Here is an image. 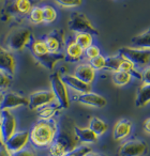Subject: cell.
Returning a JSON list of instances; mask_svg holds the SVG:
<instances>
[{"label":"cell","mask_w":150,"mask_h":156,"mask_svg":"<svg viewBox=\"0 0 150 156\" xmlns=\"http://www.w3.org/2000/svg\"><path fill=\"white\" fill-rule=\"evenodd\" d=\"M79 141L74 133V126L71 127L67 120L58 124V130L53 143L48 147L50 156H65L79 145Z\"/></svg>","instance_id":"6da1fadb"},{"label":"cell","mask_w":150,"mask_h":156,"mask_svg":"<svg viewBox=\"0 0 150 156\" xmlns=\"http://www.w3.org/2000/svg\"><path fill=\"white\" fill-rule=\"evenodd\" d=\"M58 130V123L53 120H39L29 130L30 140L29 142L37 149L49 147L53 143Z\"/></svg>","instance_id":"7a4b0ae2"},{"label":"cell","mask_w":150,"mask_h":156,"mask_svg":"<svg viewBox=\"0 0 150 156\" xmlns=\"http://www.w3.org/2000/svg\"><path fill=\"white\" fill-rule=\"evenodd\" d=\"M32 8V0H7L0 12V20L3 23H20Z\"/></svg>","instance_id":"3957f363"},{"label":"cell","mask_w":150,"mask_h":156,"mask_svg":"<svg viewBox=\"0 0 150 156\" xmlns=\"http://www.w3.org/2000/svg\"><path fill=\"white\" fill-rule=\"evenodd\" d=\"M35 37L32 31L26 27L13 28L5 35V44L10 51H22L29 45L32 37Z\"/></svg>","instance_id":"277c9868"},{"label":"cell","mask_w":150,"mask_h":156,"mask_svg":"<svg viewBox=\"0 0 150 156\" xmlns=\"http://www.w3.org/2000/svg\"><path fill=\"white\" fill-rule=\"evenodd\" d=\"M50 91L53 92L56 102L60 105L62 109H68L70 107V95L68 87L63 83L60 71H55L49 76Z\"/></svg>","instance_id":"5b68a950"},{"label":"cell","mask_w":150,"mask_h":156,"mask_svg":"<svg viewBox=\"0 0 150 156\" xmlns=\"http://www.w3.org/2000/svg\"><path fill=\"white\" fill-rule=\"evenodd\" d=\"M68 27L74 33H90L93 37H98L100 34L99 30L93 26L91 20L88 18L86 14L82 12H73L71 13L68 22Z\"/></svg>","instance_id":"8992f818"},{"label":"cell","mask_w":150,"mask_h":156,"mask_svg":"<svg viewBox=\"0 0 150 156\" xmlns=\"http://www.w3.org/2000/svg\"><path fill=\"white\" fill-rule=\"evenodd\" d=\"M118 55L128 59L135 66H145L150 61V49H141L135 47H122L118 50Z\"/></svg>","instance_id":"52a82bcc"},{"label":"cell","mask_w":150,"mask_h":156,"mask_svg":"<svg viewBox=\"0 0 150 156\" xmlns=\"http://www.w3.org/2000/svg\"><path fill=\"white\" fill-rule=\"evenodd\" d=\"M148 152V144L141 139H130L122 143L118 156H144Z\"/></svg>","instance_id":"ba28073f"},{"label":"cell","mask_w":150,"mask_h":156,"mask_svg":"<svg viewBox=\"0 0 150 156\" xmlns=\"http://www.w3.org/2000/svg\"><path fill=\"white\" fill-rule=\"evenodd\" d=\"M43 40L49 52L52 54H61L63 52L65 45H67L64 31L62 29H55V30L50 31L45 35Z\"/></svg>","instance_id":"9c48e42d"},{"label":"cell","mask_w":150,"mask_h":156,"mask_svg":"<svg viewBox=\"0 0 150 156\" xmlns=\"http://www.w3.org/2000/svg\"><path fill=\"white\" fill-rule=\"evenodd\" d=\"M17 122L11 110H1L0 112V136L5 143L16 132Z\"/></svg>","instance_id":"30bf717a"},{"label":"cell","mask_w":150,"mask_h":156,"mask_svg":"<svg viewBox=\"0 0 150 156\" xmlns=\"http://www.w3.org/2000/svg\"><path fill=\"white\" fill-rule=\"evenodd\" d=\"M28 98L14 91H8L3 93L2 101L0 103L1 110H12L18 107L28 106Z\"/></svg>","instance_id":"8fae6325"},{"label":"cell","mask_w":150,"mask_h":156,"mask_svg":"<svg viewBox=\"0 0 150 156\" xmlns=\"http://www.w3.org/2000/svg\"><path fill=\"white\" fill-rule=\"evenodd\" d=\"M55 96L50 90H40L28 96V107L30 110H37L40 107L55 102Z\"/></svg>","instance_id":"7c38bea8"},{"label":"cell","mask_w":150,"mask_h":156,"mask_svg":"<svg viewBox=\"0 0 150 156\" xmlns=\"http://www.w3.org/2000/svg\"><path fill=\"white\" fill-rule=\"evenodd\" d=\"M29 140H30L29 130H20V132L16 130L3 144L5 145L10 153H13L26 147L29 143Z\"/></svg>","instance_id":"4fadbf2b"},{"label":"cell","mask_w":150,"mask_h":156,"mask_svg":"<svg viewBox=\"0 0 150 156\" xmlns=\"http://www.w3.org/2000/svg\"><path fill=\"white\" fill-rule=\"evenodd\" d=\"M74 101L79 103V104L86 105L89 107H94V108H104L107 105V101L104 96L94 93L92 91L87 92V93L77 94L74 98Z\"/></svg>","instance_id":"5bb4252c"},{"label":"cell","mask_w":150,"mask_h":156,"mask_svg":"<svg viewBox=\"0 0 150 156\" xmlns=\"http://www.w3.org/2000/svg\"><path fill=\"white\" fill-rule=\"evenodd\" d=\"M16 59L14 55L7 48L0 45V71L13 76L15 73Z\"/></svg>","instance_id":"9a60e30c"},{"label":"cell","mask_w":150,"mask_h":156,"mask_svg":"<svg viewBox=\"0 0 150 156\" xmlns=\"http://www.w3.org/2000/svg\"><path fill=\"white\" fill-rule=\"evenodd\" d=\"M61 77H62V80L65 83V86L73 91L77 92V94L87 93V92L91 91V85H88V83L82 81L81 79L75 77L73 74H61Z\"/></svg>","instance_id":"2e32d148"},{"label":"cell","mask_w":150,"mask_h":156,"mask_svg":"<svg viewBox=\"0 0 150 156\" xmlns=\"http://www.w3.org/2000/svg\"><path fill=\"white\" fill-rule=\"evenodd\" d=\"M73 75L84 83L92 85V83L96 80L97 71L90 65V63H81L74 69Z\"/></svg>","instance_id":"e0dca14e"},{"label":"cell","mask_w":150,"mask_h":156,"mask_svg":"<svg viewBox=\"0 0 150 156\" xmlns=\"http://www.w3.org/2000/svg\"><path fill=\"white\" fill-rule=\"evenodd\" d=\"M132 133V122L128 119H121L116 122L113 128V137L116 141L128 138Z\"/></svg>","instance_id":"ac0fdd59"},{"label":"cell","mask_w":150,"mask_h":156,"mask_svg":"<svg viewBox=\"0 0 150 156\" xmlns=\"http://www.w3.org/2000/svg\"><path fill=\"white\" fill-rule=\"evenodd\" d=\"M64 50V60L68 62H79L84 56V49L74 41V39L67 41Z\"/></svg>","instance_id":"d6986e66"},{"label":"cell","mask_w":150,"mask_h":156,"mask_svg":"<svg viewBox=\"0 0 150 156\" xmlns=\"http://www.w3.org/2000/svg\"><path fill=\"white\" fill-rule=\"evenodd\" d=\"M61 107L58 103L55 101V102L50 103V104H47L45 106L40 107L39 109H37V115L39 117V120H45V121H48V120H53L58 112L61 110Z\"/></svg>","instance_id":"ffe728a7"},{"label":"cell","mask_w":150,"mask_h":156,"mask_svg":"<svg viewBox=\"0 0 150 156\" xmlns=\"http://www.w3.org/2000/svg\"><path fill=\"white\" fill-rule=\"evenodd\" d=\"M74 133L79 139V143L92 144V143L98 142L99 137L89 127H79L77 125H74Z\"/></svg>","instance_id":"44dd1931"},{"label":"cell","mask_w":150,"mask_h":156,"mask_svg":"<svg viewBox=\"0 0 150 156\" xmlns=\"http://www.w3.org/2000/svg\"><path fill=\"white\" fill-rule=\"evenodd\" d=\"M61 60H64V54L63 52H61V54H52V52H48L45 56L35 58V61L39 64H41L42 66L47 69L48 71H54L56 64Z\"/></svg>","instance_id":"7402d4cb"},{"label":"cell","mask_w":150,"mask_h":156,"mask_svg":"<svg viewBox=\"0 0 150 156\" xmlns=\"http://www.w3.org/2000/svg\"><path fill=\"white\" fill-rule=\"evenodd\" d=\"M29 50H30L31 55L33 56V58H39V57L45 56L49 52L47 46H46L45 42L43 39H38V37H32V40L30 41L29 45L27 46Z\"/></svg>","instance_id":"603a6c76"},{"label":"cell","mask_w":150,"mask_h":156,"mask_svg":"<svg viewBox=\"0 0 150 156\" xmlns=\"http://www.w3.org/2000/svg\"><path fill=\"white\" fill-rule=\"evenodd\" d=\"M150 103V85H141L137 91L135 98V106L137 108H143Z\"/></svg>","instance_id":"cb8c5ba5"},{"label":"cell","mask_w":150,"mask_h":156,"mask_svg":"<svg viewBox=\"0 0 150 156\" xmlns=\"http://www.w3.org/2000/svg\"><path fill=\"white\" fill-rule=\"evenodd\" d=\"M88 127L97 135V136H102L108 129V125L105 121H103L102 119L98 117H92L89 121V126Z\"/></svg>","instance_id":"d4e9b609"},{"label":"cell","mask_w":150,"mask_h":156,"mask_svg":"<svg viewBox=\"0 0 150 156\" xmlns=\"http://www.w3.org/2000/svg\"><path fill=\"white\" fill-rule=\"evenodd\" d=\"M131 43L135 46V48L150 49V30H147L134 37L131 40Z\"/></svg>","instance_id":"484cf974"},{"label":"cell","mask_w":150,"mask_h":156,"mask_svg":"<svg viewBox=\"0 0 150 156\" xmlns=\"http://www.w3.org/2000/svg\"><path fill=\"white\" fill-rule=\"evenodd\" d=\"M133 77L130 73L123 71H117L113 73V83L117 87H124L132 81Z\"/></svg>","instance_id":"4316f807"},{"label":"cell","mask_w":150,"mask_h":156,"mask_svg":"<svg viewBox=\"0 0 150 156\" xmlns=\"http://www.w3.org/2000/svg\"><path fill=\"white\" fill-rule=\"evenodd\" d=\"M74 41L76 42L84 50L87 49L91 45H93V35L90 33H75L74 37Z\"/></svg>","instance_id":"83f0119b"},{"label":"cell","mask_w":150,"mask_h":156,"mask_svg":"<svg viewBox=\"0 0 150 156\" xmlns=\"http://www.w3.org/2000/svg\"><path fill=\"white\" fill-rule=\"evenodd\" d=\"M42 10H43L44 24H53V23L56 22L57 17H58V13H57V10L53 5H45L42 7Z\"/></svg>","instance_id":"f1b7e54d"},{"label":"cell","mask_w":150,"mask_h":156,"mask_svg":"<svg viewBox=\"0 0 150 156\" xmlns=\"http://www.w3.org/2000/svg\"><path fill=\"white\" fill-rule=\"evenodd\" d=\"M28 18L33 25H40L43 23V10L40 5H33L30 13L28 14Z\"/></svg>","instance_id":"f546056e"},{"label":"cell","mask_w":150,"mask_h":156,"mask_svg":"<svg viewBox=\"0 0 150 156\" xmlns=\"http://www.w3.org/2000/svg\"><path fill=\"white\" fill-rule=\"evenodd\" d=\"M122 61V57L120 55H116V56L106 57V65H105V69L111 72H117L119 71L120 63Z\"/></svg>","instance_id":"4dcf8cb0"},{"label":"cell","mask_w":150,"mask_h":156,"mask_svg":"<svg viewBox=\"0 0 150 156\" xmlns=\"http://www.w3.org/2000/svg\"><path fill=\"white\" fill-rule=\"evenodd\" d=\"M89 63L96 71H102V69H105V65H106V57H104L102 54H101L100 56L96 57L94 59L90 60Z\"/></svg>","instance_id":"1f68e13d"},{"label":"cell","mask_w":150,"mask_h":156,"mask_svg":"<svg viewBox=\"0 0 150 156\" xmlns=\"http://www.w3.org/2000/svg\"><path fill=\"white\" fill-rule=\"evenodd\" d=\"M100 55H101V49L99 48V46L94 45V44L90 46V47H88L87 49L84 50V56L86 57V59L88 61L92 60V59L100 56Z\"/></svg>","instance_id":"d6a6232c"},{"label":"cell","mask_w":150,"mask_h":156,"mask_svg":"<svg viewBox=\"0 0 150 156\" xmlns=\"http://www.w3.org/2000/svg\"><path fill=\"white\" fill-rule=\"evenodd\" d=\"M58 5L62 8H79L83 3V0H54Z\"/></svg>","instance_id":"836d02e7"},{"label":"cell","mask_w":150,"mask_h":156,"mask_svg":"<svg viewBox=\"0 0 150 156\" xmlns=\"http://www.w3.org/2000/svg\"><path fill=\"white\" fill-rule=\"evenodd\" d=\"M12 83V76L9 74L5 73V72L0 71V91L5 90L10 87Z\"/></svg>","instance_id":"e575fe53"},{"label":"cell","mask_w":150,"mask_h":156,"mask_svg":"<svg viewBox=\"0 0 150 156\" xmlns=\"http://www.w3.org/2000/svg\"><path fill=\"white\" fill-rule=\"evenodd\" d=\"M12 156H37L35 152L32 149H29V147H24V149L20 150L17 152H13L11 153Z\"/></svg>","instance_id":"d590c367"},{"label":"cell","mask_w":150,"mask_h":156,"mask_svg":"<svg viewBox=\"0 0 150 156\" xmlns=\"http://www.w3.org/2000/svg\"><path fill=\"white\" fill-rule=\"evenodd\" d=\"M141 81H143V85H150V65L146 66L143 71L141 72Z\"/></svg>","instance_id":"8d00e7d4"},{"label":"cell","mask_w":150,"mask_h":156,"mask_svg":"<svg viewBox=\"0 0 150 156\" xmlns=\"http://www.w3.org/2000/svg\"><path fill=\"white\" fill-rule=\"evenodd\" d=\"M0 156H12L11 153L8 151V149L5 147V145L3 144H0Z\"/></svg>","instance_id":"74e56055"},{"label":"cell","mask_w":150,"mask_h":156,"mask_svg":"<svg viewBox=\"0 0 150 156\" xmlns=\"http://www.w3.org/2000/svg\"><path fill=\"white\" fill-rule=\"evenodd\" d=\"M143 128L147 134H150V118L145 120V122L143 124Z\"/></svg>","instance_id":"f35d334b"},{"label":"cell","mask_w":150,"mask_h":156,"mask_svg":"<svg viewBox=\"0 0 150 156\" xmlns=\"http://www.w3.org/2000/svg\"><path fill=\"white\" fill-rule=\"evenodd\" d=\"M87 156H106L105 154H102V153H99V152H93L92 151L91 153H89Z\"/></svg>","instance_id":"ab89813d"},{"label":"cell","mask_w":150,"mask_h":156,"mask_svg":"<svg viewBox=\"0 0 150 156\" xmlns=\"http://www.w3.org/2000/svg\"><path fill=\"white\" fill-rule=\"evenodd\" d=\"M2 98H3V93L0 91V103H1V101H2Z\"/></svg>","instance_id":"60d3db41"},{"label":"cell","mask_w":150,"mask_h":156,"mask_svg":"<svg viewBox=\"0 0 150 156\" xmlns=\"http://www.w3.org/2000/svg\"><path fill=\"white\" fill-rule=\"evenodd\" d=\"M0 112H1V109H0ZM2 140H1V136H0V144H2Z\"/></svg>","instance_id":"b9f144b4"},{"label":"cell","mask_w":150,"mask_h":156,"mask_svg":"<svg viewBox=\"0 0 150 156\" xmlns=\"http://www.w3.org/2000/svg\"><path fill=\"white\" fill-rule=\"evenodd\" d=\"M2 1H3V0H0V2H2Z\"/></svg>","instance_id":"7bdbcfd3"},{"label":"cell","mask_w":150,"mask_h":156,"mask_svg":"<svg viewBox=\"0 0 150 156\" xmlns=\"http://www.w3.org/2000/svg\"><path fill=\"white\" fill-rule=\"evenodd\" d=\"M38 1H43V0H38Z\"/></svg>","instance_id":"ee69618b"},{"label":"cell","mask_w":150,"mask_h":156,"mask_svg":"<svg viewBox=\"0 0 150 156\" xmlns=\"http://www.w3.org/2000/svg\"><path fill=\"white\" fill-rule=\"evenodd\" d=\"M149 30H150V28H149Z\"/></svg>","instance_id":"f6af8a7d"}]
</instances>
